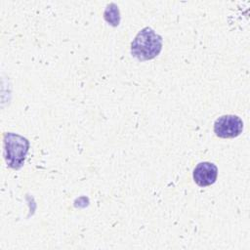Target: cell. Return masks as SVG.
<instances>
[{
  "instance_id": "6da1fadb",
  "label": "cell",
  "mask_w": 250,
  "mask_h": 250,
  "mask_svg": "<svg viewBox=\"0 0 250 250\" xmlns=\"http://www.w3.org/2000/svg\"><path fill=\"white\" fill-rule=\"evenodd\" d=\"M162 37L152 28L144 27L131 43V54L139 61L154 59L162 50Z\"/></svg>"
},
{
  "instance_id": "7a4b0ae2",
  "label": "cell",
  "mask_w": 250,
  "mask_h": 250,
  "mask_svg": "<svg viewBox=\"0 0 250 250\" xmlns=\"http://www.w3.org/2000/svg\"><path fill=\"white\" fill-rule=\"evenodd\" d=\"M4 157L9 167L20 169L26 157L29 143L27 139L15 133L4 135Z\"/></svg>"
},
{
  "instance_id": "3957f363",
  "label": "cell",
  "mask_w": 250,
  "mask_h": 250,
  "mask_svg": "<svg viewBox=\"0 0 250 250\" xmlns=\"http://www.w3.org/2000/svg\"><path fill=\"white\" fill-rule=\"evenodd\" d=\"M242 130L243 122L237 115H223L214 123V132L216 136L223 139L235 138L242 133Z\"/></svg>"
},
{
  "instance_id": "277c9868",
  "label": "cell",
  "mask_w": 250,
  "mask_h": 250,
  "mask_svg": "<svg viewBox=\"0 0 250 250\" xmlns=\"http://www.w3.org/2000/svg\"><path fill=\"white\" fill-rule=\"evenodd\" d=\"M193 180L199 187L213 185L218 176V168L211 162H200L193 170Z\"/></svg>"
}]
</instances>
